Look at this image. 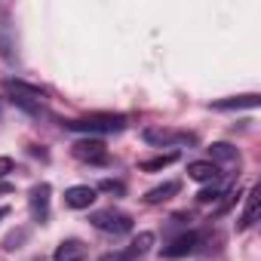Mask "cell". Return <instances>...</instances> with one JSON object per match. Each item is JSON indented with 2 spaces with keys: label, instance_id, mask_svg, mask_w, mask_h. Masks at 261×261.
I'll list each match as a JSON object with an SVG mask.
<instances>
[{
  "label": "cell",
  "instance_id": "6da1fadb",
  "mask_svg": "<svg viewBox=\"0 0 261 261\" xmlns=\"http://www.w3.org/2000/svg\"><path fill=\"white\" fill-rule=\"evenodd\" d=\"M4 92L16 108H22L28 114H43L46 111V92L25 83V80H4Z\"/></svg>",
  "mask_w": 261,
  "mask_h": 261
},
{
  "label": "cell",
  "instance_id": "7a4b0ae2",
  "mask_svg": "<svg viewBox=\"0 0 261 261\" xmlns=\"http://www.w3.org/2000/svg\"><path fill=\"white\" fill-rule=\"evenodd\" d=\"M71 133H120L126 129V117L123 114H86V117H77V120H65L62 123Z\"/></svg>",
  "mask_w": 261,
  "mask_h": 261
},
{
  "label": "cell",
  "instance_id": "3957f363",
  "mask_svg": "<svg viewBox=\"0 0 261 261\" xmlns=\"http://www.w3.org/2000/svg\"><path fill=\"white\" fill-rule=\"evenodd\" d=\"M89 224H92L95 230H105V233L120 237V233H129V230H133V215H126V212L108 206V209H95V212L89 215Z\"/></svg>",
  "mask_w": 261,
  "mask_h": 261
},
{
  "label": "cell",
  "instance_id": "277c9868",
  "mask_svg": "<svg viewBox=\"0 0 261 261\" xmlns=\"http://www.w3.org/2000/svg\"><path fill=\"white\" fill-rule=\"evenodd\" d=\"M142 139L148 145H157V148H172V145H194L197 139L191 133H178V129H166V126H148Z\"/></svg>",
  "mask_w": 261,
  "mask_h": 261
},
{
  "label": "cell",
  "instance_id": "5b68a950",
  "mask_svg": "<svg viewBox=\"0 0 261 261\" xmlns=\"http://www.w3.org/2000/svg\"><path fill=\"white\" fill-rule=\"evenodd\" d=\"M49 194H53V188H49L46 181H40V185H34V188L28 191L31 218H34L37 224H46V218H49Z\"/></svg>",
  "mask_w": 261,
  "mask_h": 261
},
{
  "label": "cell",
  "instance_id": "8992f818",
  "mask_svg": "<svg viewBox=\"0 0 261 261\" xmlns=\"http://www.w3.org/2000/svg\"><path fill=\"white\" fill-rule=\"evenodd\" d=\"M71 154H74L77 160H83V163H95V166L108 163V148H105V142H98V139H80V142L71 148Z\"/></svg>",
  "mask_w": 261,
  "mask_h": 261
},
{
  "label": "cell",
  "instance_id": "52a82bcc",
  "mask_svg": "<svg viewBox=\"0 0 261 261\" xmlns=\"http://www.w3.org/2000/svg\"><path fill=\"white\" fill-rule=\"evenodd\" d=\"M95 188H89V185H74V188H68L65 191V206L68 209H89L92 203H95Z\"/></svg>",
  "mask_w": 261,
  "mask_h": 261
},
{
  "label": "cell",
  "instance_id": "ba28073f",
  "mask_svg": "<svg viewBox=\"0 0 261 261\" xmlns=\"http://www.w3.org/2000/svg\"><path fill=\"white\" fill-rule=\"evenodd\" d=\"M209 163H215V166H227V169H237L240 166V151L233 148V145H227V142H215L212 148H209Z\"/></svg>",
  "mask_w": 261,
  "mask_h": 261
},
{
  "label": "cell",
  "instance_id": "9c48e42d",
  "mask_svg": "<svg viewBox=\"0 0 261 261\" xmlns=\"http://www.w3.org/2000/svg\"><path fill=\"white\" fill-rule=\"evenodd\" d=\"M197 243H200V237L194 230H188V233L175 237L169 246H163V258H185V255H191L197 249Z\"/></svg>",
  "mask_w": 261,
  "mask_h": 261
},
{
  "label": "cell",
  "instance_id": "30bf717a",
  "mask_svg": "<svg viewBox=\"0 0 261 261\" xmlns=\"http://www.w3.org/2000/svg\"><path fill=\"white\" fill-rule=\"evenodd\" d=\"M218 175H221V169H218L215 163H209V160H194V163H188V178H194V181H200V185H212V181H218Z\"/></svg>",
  "mask_w": 261,
  "mask_h": 261
},
{
  "label": "cell",
  "instance_id": "8fae6325",
  "mask_svg": "<svg viewBox=\"0 0 261 261\" xmlns=\"http://www.w3.org/2000/svg\"><path fill=\"white\" fill-rule=\"evenodd\" d=\"M154 240H157V237H154L151 230H142L133 243H129V249H126V252H120V258H123V261H139V258H145V255L151 252Z\"/></svg>",
  "mask_w": 261,
  "mask_h": 261
},
{
  "label": "cell",
  "instance_id": "7c38bea8",
  "mask_svg": "<svg viewBox=\"0 0 261 261\" xmlns=\"http://www.w3.org/2000/svg\"><path fill=\"white\" fill-rule=\"evenodd\" d=\"M258 105H261L258 92H246V95H230V98L212 101V108H218V111H240V108H258Z\"/></svg>",
  "mask_w": 261,
  "mask_h": 261
},
{
  "label": "cell",
  "instance_id": "4fadbf2b",
  "mask_svg": "<svg viewBox=\"0 0 261 261\" xmlns=\"http://www.w3.org/2000/svg\"><path fill=\"white\" fill-rule=\"evenodd\" d=\"M86 258V243L83 240H62L53 261H83Z\"/></svg>",
  "mask_w": 261,
  "mask_h": 261
},
{
  "label": "cell",
  "instance_id": "5bb4252c",
  "mask_svg": "<svg viewBox=\"0 0 261 261\" xmlns=\"http://www.w3.org/2000/svg\"><path fill=\"white\" fill-rule=\"evenodd\" d=\"M178 191H181V181H163V185H157V188H151V191L145 194V203H148V206H160V203L172 200Z\"/></svg>",
  "mask_w": 261,
  "mask_h": 261
},
{
  "label": "cell",
  "instance_id": "9a60e30c",
  "mask_svg": "<svg viewBox=\"0 0 261 261\" xmlns=\"http://www.w3.org/2000/svg\"><path fill=\"white\" fill-rule=\"evenodd\" d=\"M258 203H261V191L252 188L249 197H246V209H243V215H240V221H237V230H249V227L255 224V218H258Z\"/></svg>",
  "mask_w": 261,
  "mask_h": 261
},
{
  "label": "cell",
  "instance_id": "2e32d148",
  "mask_svg": "<svg viewBox=\"0 0 261 261\" xmlns=\"http://www.w3.org/2000/svg\"><path fill=\"white\" fill-rule=\"evenodd\" d=\"M175 160H178V151H166V154H157V157H151V160H142L139 169H142V172H160V169L172 166Z\"/></svg>",
  "mask_w": 261,
  "mask_h": 261
},
{
  "label": "cell",
  "instance_id": "e0dca14e",
  "mask_svg": "<svg viewBox=\"0 0 261 261\" xmlns=\"http://www.w3.org/2000/svg\"><path fill=\"white\" fill-rule=\"evenodd\" d=\"M25 240H28V227H16V230H10V233L4 237V252H16Z\"/></svg>",
  "mask_w": 261,
  "mask_h": 261
},
{
  "label": "cell",
  "instance_id": "ac0fdd59",
  "mask_svg": "<svg viewBox=\"0 0 261 261\" xmlns=\"http://www.w3.org/2000/svg\"><path fill=\"white\" fill-rule=\"evenodd\" d=\"M224 194H227V191H224L221 185H212V188H203V191L197 194V200H200V203H215V200L224 197Z\"/></svg>",
  "mask_w": 261,
  "mask_h": 261
},
{
  "label": "cell",
  "instance_id": "d6986e66",
  "mask_svg": "<svg viewBox=\"0 0 261 261\" xmlns=\"http://www.w3.org/2000/svg\"><path fill=\"white\" fill-rule=\"evenodd\" d=\"M95 191H105V194H117V197H123V194H126V185H123V181H114V178H105V181H98Z\"/></svg>",
  "mask_w": 261,
  "mask_h": 261
},
{
  "label": "cell",
  "instance_id": "ffe728a7",
  "mask_svg": "<svg viewBox=\"0 0 261 261\" xmlns=\"http://www.w3.org/2000/svg\"><path fill=\"white\" fill-rule=\"evenodd\" d=\"M13 172V157H0V178Z\"/></svg>",
  "mask_w": 261,
  "mask_h": 261
},
{
  "label": "cell",
  "instance_id": "44dd1931",
  "mask_svg": "<svg viewBox=\"0 0 261 261\" xmlns=\"http://www.w3.org/2000/svg\"><path fill=\"white\" fill-rule=\"evenodd\" d=\"M13 191H16V188H13L10 181H0V194H13Z\"/></svg>",
  "mask_w": 261,
  "mask_h": 261
},
{
  "label": "cell",
  "instance_id": "7402d4cb",
  "mask_svg": "<svg viewBox=\"0 0 261 261\" xmlns=\"http://www.w3.org/2000/svg\"><path fill=\"white\" fill-rule=\"evenodd\" d=\"M98 261H123V258H120V255H111V252H108V255H101Z\"/></svg>",
  "mask_w": 261,
  "mask_h": 261
},
{
  "label": "cell",
  "instance_id": "603a6c76",
  "mask_svg": "<svg viewBox=\"0 0 261 261\" xmlns=\"http://www.w3.org/2000/svg\"><path fill=\"white\" fill-rule=\"evenodd\" d=\"M7 215H10V209H7V206H0V221H4Z\"/></svg>",
  "mask_w": 261,
  "mask_h": 261
}]
</instances>
